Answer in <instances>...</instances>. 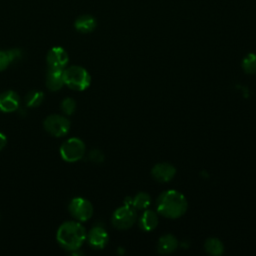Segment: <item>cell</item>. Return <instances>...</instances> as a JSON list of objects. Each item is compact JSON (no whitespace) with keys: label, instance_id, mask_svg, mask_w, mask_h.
<instances>
[{"label":"cell","instance_id":"obj_10","mask_svg":"<svg viewBox=\"0 0 256 256\" xmlns=\"http://www.w3.org/2000/svg\"><path fill=\"white\" fill-rule=\"evenodd\" d=\"M89 245L94 249H102L108 242V234L101 226L93 227L87 236Z\"/></svg>","mask_w":256,"mask_h":256},{"label":"cell","instance_id":"obj_11","mask_svg":"<svg viewBox=\"0 0 256 256\" xmlns=\"http://www.w3.org/2000/svg\"><path fill=\"white\" fill-rule=\"evenodd\" d=\"M20 105L19 95L12 91L8 90L0 94V110L3 112H14L18 109Z\"/></svg>","mask_w":256,"mask_h":256},{"label":"cell","instance_id":"obj_7","mask_svg":"<svg viewBox=\"0 0 256 256\" xmlns=\"http://www.w3.org/2000/svg\"><path fill=\"white\" fill-rule=\"evenodd\" d=\"M70 214L79 221H87L93 214L92 204L84 198H73L68 206Z\"/></svg>","mask_w":256,"mask_h":256},{"label":"cell","instance_id":"obj_21","mask_svg":"<svg viewBox=\"0 0 256 256\" xmlns=\"http://www.w3.org/2000/svg\"><path fill=\"white\" fill-rule=\"evenodd\" d=\"M88 157L92 162H96V163H100L104 160V154L98 149L91 150Z\"/></svg>","mask_w":256,"mask_h":256},{"label":"cell","instance_id":"obj_1","mask_svg":"<svg viewBox=\"0 0 256 256\" xmlns=\"http://www.w3.org/2000/svg\"><path fill=\"white\" fill-rule=\"evenodd\" d=\"M156 207L160 215L166 218L176 219L186 212L187 201L180 192L176 190H168L159 195Z\"/></svg>","mask_w":256,"mask_h":256},{"label":"cell","instance_id":"obj_17","mask_svg":"<svg viewBox=\"0 0 256 256\" xmlns=\"http://www.w3.org/2000/svg\"><path fill=\"white\" fill-rule=\"evenodd\" d=\"M44 100V93L38 90H32L28 92L25 98V102L29 107H38Z\"/></svg>","mask_w":256,"mask_h":256},{"label":"cell","instance_id":"obj_22","mask_svg":"<svg viewBox=\"0 0 256 256\" xmlns=\"http://www.w3.org/2000/svg\"><path fill=\"white\" fill-rule=\"evenodd\" d=\"M11 63L7 51H0V71L5 70Z\"/></svg>","mask_w":256,"mask_h":256},{"label":"cell","instance_id":"obj_6","mask_svg":"<svg viewBox=\"0 0 256 256\" xmlns=\"http://www.w3.org/2000/svg\"><path fill=\"white\" fill-rule=\"evenodd\" d=\"M44 129L52 136L61 137L66 135L70 129V121L62 115H49L43 123Z\"/></svg>","mask_w":256,"mask_h":256},{"label":"cell","instance_id":"obj_4","mask_svg":"<svg viewBox=\"0 0 256 256\" xmlns=\"http://www.w3.org/2000/svg\"><path fill=\"white\" fill-rule=\"evenodd\" d=\"M61 157L67 162H76L85 154V145L78 138H69L60 147Z\"/></svg>","mask_w":256,"mask_h":256},{"label":"cell","instance_id":"obj_15","mask_svg":"<svg viewBox=\"0 0 256 256\" xmlns=\"http://www.w3.org/2000/svg\"><path fill=\"white\" fill-rule=\"evenodd\" d=\"M158 224L157 214L152 210L145 211L139 219V227L143 231H151Z\"/></svg>","mask_w":256,"mask_h":256},{"label":"cell","instance_id":"obj_12","mask_svg":"<svg viewBox=\"0 0 256 256\" xmlns=\"http://www.w3.org/2000/svg\"><path fill=\"white\" fill-rule=\"evenodd\" d=\"M64 85L63 69L48 68L46 73V86L51 91H58Z\"/></svg>","mask_w":256,"mask_h":256},{"label":"cell","instance_id":"obj_23","mask_svg":"<svg viewBox=\"0 0 256 256\" xmlns=\"http://www.w3.org/2000/svg\"><path fill=\"white\" fill-rule=\"evenodd\" d=\"M7 53L9 55L11 63L12 62H17V61H19L22 58V51L20 49H18V48L7 50Z\"/></svg>","mask_w":256,"mask_h":256},{"label":"cell","instance_id":"obj_8","mask_svg":"<svg viewBox=\"0 0 256 256\" xmlns=\"http://www.w3.org/2000/svg\"><path fill=\"white\" fill-rule=\"evenodd\" d=\"M68 61V54L62 47H53L47 54V64L49 68L64 69Z\"/></svg>","mask_w":256,"mask_h":256},{"label":"cell","instance_id":"obj_9","mask_svg":"<svg viewBox=\"0 0 256 256\" xmlns=\"http://www.w3.org/2000/svg\"><path fill=\"white\" fill-rule=\"evenodd\" d=\"M176 173L175 167L170 163H158L153 166L151 170V175L154 180L158 182H168L170 181Z\"/></svg>","mask_w":256,"mask_h":256},{"label":"cell","instance_id":"obj_3","mask_svg":"<svg viewBox=\"0 0 256 256\" xmlns=\"http://www.w3.org/2000/svg\"><path fill=\"white\" fill-rule=\"evenodd\" d=\"M64 84L76 91H83L87 89L91 82V77L88 71L77 65L70 66L63 70Z\"/></svg>","mask_w":256,"mask_h":256},{"label":"cell","instance_id":"obj_5","mask_svg":"<svg viewBox=\"0 0 256 256\" xmlns=\"http://www.w3.org/2000/svg\"><path fill=\"white\" fill-rule=\"evenodd\" d=\"M137 218L135 208L124 205L119 207L112 215V224L119 230H126L133 226Z\"/></svg>","mask_w":256,"mask_h":256},{"label":"cell","instance_id":"obj_20","mask_svg":"<svg viewBox=\"0 0 256 256\" xmlns=\"http://www.w3.org/2000/svg\"><path fill=\"white\" fill-rule=\"evenodd\" d=\"M75 109H76V102L74 101V99L67 97L61 102V110L63 111L64 114L71 115L74 113Z\"/></svg>","mask_w":256,"mask_h":256},{"label":"cell","instance_id":"obj_16","mask_svg":"<svg viewBox=\"0 0 256 256\" xmlns=\"http://www.w3.org/2000/svg\"><path fill=\"white\" fill-rule=\"evenodd\" d=\"M204 248L207 253L211 255H221L224 251V246L222 242L217 238H209L204 244Z\"/></svg>","mask_w":256,"mask_h":256},{"label":"cell","instance_id":"obj_2","mask_svg":"<svg viewBox=\"0 0 256 256\" xmlns=\"http://www.w3.org/2000/svg\"><path fill=\"white\" fill-rule=\"evenodd\" d=\"M85 228L78 222L68 221L63 223L57 231V241L66 250L74 251L79 249L86 240Z\"/></svg>","mask_w":256,"mask_h":256},{"label":"cell","instance_id":"obj_24","mask_svg":"<svg viewBox=\"0 0 256 256\" xmlns=\"http://www.w3.org/2000/svg\"><path fill=\"white\" fill-rule=\"evenodd\" d=\"M6 143H7L6 136L2 132H0V151L6 146Z\"/></svg>","mask_w":256,"mask_h":256},{"label":"cell","instance_id":"obj_19","mask_svg":"<svg viewBox=\"0 0 256 256\" xmlns=\"http://www.w3.org/2000/svg\"><path fill=\"white\" fill-rule=\"evenodd\" d=\"M242 68L248 74L256 73V54H247L242 60Z\"/></svg>","mask_w":256,"mask_h":256},{"label":"cell","instance_id":"obj_14","mask_svg":"<svg viewBox=\"0 0 256 256\" xmlns=\"http://www.w3.org/2000/svg\"><path fill=\"white\" fill-rule=\"evenodd\" d=\"M96 19L91 15H81L75 20L74 26L77 31L81 33L92 32L96 28Z\"/></svg>","mask_w":256,"mask_h":256},{"label":"cell","instance_id":"obj_13","mask_svg":"<svg viewBox=\"0 0 256 256\" xmlns=\"http://www.w3.org/2000/svg\"><path fill=\"white\" fill-rule=\"evenodd\" d=\"M177 247H178V241L171 234H166L160 237L157 244V250L160 254L172 253L177 249Z\"/></svg>","mask_w":256,"mask_h":256},{"label":"cell","instance_id":"obj_18","mask_svg":"<svg viewBox=\"0 0 256 256\" xmlns=\"http://www.w3.org/2000/svg\"><path fill=\"white\" fill-rule=\"evenodd\" d=\"M150 201H151V198L147 193L140 192L132 199V206L135 208V210L145 209L149 206Z\"/></svg>","mask_w":256,"mask_h":256}]
</instances>
